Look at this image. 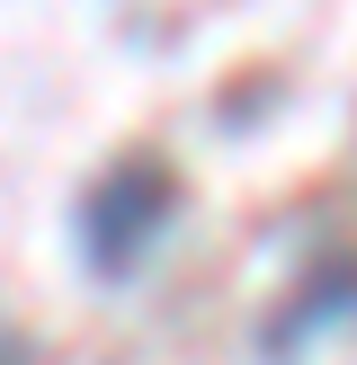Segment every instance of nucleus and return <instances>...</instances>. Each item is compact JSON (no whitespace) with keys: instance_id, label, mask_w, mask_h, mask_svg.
<instances>
[{"instance_id":"obj_2","label":"nucleus","mask_w":357,"mask_h":365,"mask_svg":"<svg viewBox=\"0 0 357 365\" xmlns=\"http://www.w3.org/2000/svg\"><path fill=\"white\" fill-rule=\"evenodd\" d=\"M0 365H36V348H27L18 330H0Z\"/></svg>"},{"instance_id":"obj_1","label":"nucleus","mask_w":357,"mask_h":365,"mask_svg":"<svg viewBox=\"0 0 357 365\" xmlns=\"http://www.w3.org/2000/svg\"><path fill=\"white\" fill-rule=\"evenodd\" d=\"M170 214H178V178L161 160H116L81 205V259L99 277H134L152 259V241L170 232Z\"/></svg>"}]
</instances>
